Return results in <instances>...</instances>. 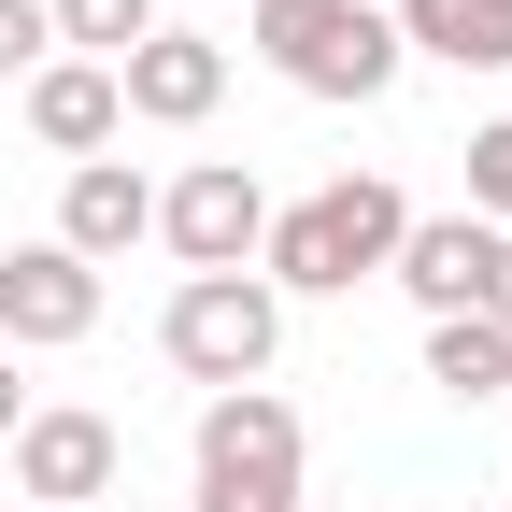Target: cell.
Instances as JSON below:
<instances>
[{
    "label": "cell",
    "mask_w": 512,
    "mask_h": 512,
    "mask_svg": "<svg viewBox=\"0 0 512 512\" xmlns=\"http://www.w3.org/2000/svg\"><path fill=\"white\" fill-rule=\"evenodd\" d=\"M399 228H413V200H399L384 171H328L313 200H271L256 285H271V299H356V285H384Z\"/></svg>",
    "instance_id": "obj_1"
},
{
    "label": "cell",
    "mask_w": 512,
    "mask_h": 512,
    "mask_svg": "<svg viewBox=\"0 0 512 512\" xmlns=\"http://www.w3.org/2000/svg\"><path fill=\"white\" fill-rule=\"evenodd\" d=\"M299 470H313V441H299V399H285V384H228V399H200L185 512H313Z\"/></svg>",
    "instance_id": "obj_2"
},
{
    "label": "cell",
    "mask_w": 512,
    "mask_h": 512,
    "mask_svg": "<svg viewBox=\"0 0 512 512\" xmlns=\"http://www.w3.org/2000/svg\"><path fill=\"white\" fill-rule=\"evenodd\" d=\"M242 29H256V57H271L299 100H384L413 72L399 29H384V0H242Z\"/></svg>",
    "instance_id": "obj_3"
},
{
    "label": "cell",
    "mask_w": 512,
    "mask_h": 512,
    "mask_svg": "<svg viewBox=\"0 0 512 512\" xmlns=\"http://www.w3.org/2000/svg\"><path fill=\"white\" fill-rule=\"evenodd\" d=\"M157 356L200 384V399H228V384H271V356H285V299L256 285V271H185L171 313H157Z\"/></svg>",
    "instance_id": "obj_4"
},
{
    "label": "cell",
    "mask_w": 512,
    "mask_h": 512,
    "mask_svg": "<svg viewBox=\"0 0 512 512\" xmlns=\"http://www.w3.org/2000/svg\"><path fill=\"white\" fill-rule=\"evenodd\" d=\"M157 242L185 256V271H256V242H271V185H256L242 157H200L157 185Z\"/></svg>",
    "instance_id": "obj_5"
},
{
    "label": "cell",
    "mask_w": 512,
    "mask_h": 512,
    "mask_svg": "<svg viewBox=\"0 0 512 512\" xmlns=\"http://www.w3.org/2000/svg\"><path fill=\"white\" fill-rule=\"evenodd\" d=\"M114 484H128V427H114V413L57 399V413L15 427V512H86V498H114Z\"/></svg>",
    "instance_id": "obj_6"
},
{
    "label": "cell",
    "mask_w": 512,
    "mask_h": 512,
    "mask_svg": "<svg viewBox=\"0 0 512 512\" xmlns=\"http://www.w3.org/2000/svg\"><path fill=\"white\" fill-rule=\"evenodd\" d=\"M100 328V271L72 242H15L0 256V356H72Z\"/></svg>",
    "instance_id": "obj_7"
},
{
    "label": "cell",
    "mask_w": 512,
    "mask_h": 512,
    "mask_svg": "<svg viewBox=\"0 0 512 512\" xmlns=\"http://www.w3.org/2000/svg\"><path fill=\"white\" fill-rule=\"evenodd\" d=\"M114 100H128V128H214V100H228V43H214V29L128 43V57H114Z\"/></svg>",
    "instance_id": "obj_8"
},
{
    "label": "cell",
    "mask_w": 512,
    "mask_h": 512,
    "mask_svg": "<svg viewBox=\"0 0 512 512\" xmlns=\"http://www.w3.org/2000/svg\"><path fill=\"white\" fill-rule=\"evenodd\" d=\"M484 271H498V228H484V214H413V228H399V256H384V285H399L427 328H441V313H470V299H484Z\"/></svg>",
    "instance_id": "obj_9"
},
{
    "label": "cell",
    "mask_w": 512,
    "mask_h": 512,
    "mask_svg": "<svg viewBox=\"0 0 512 512\" xmlns=\"http://www.w3.org/2000/svg\"><path fill=\"white\" fill-rule=\"evenodd\" d=\"M29 143H43V157H72V171L128 143V100H114L100 57H43V72H29Z\"/></svg>",
    "instance_id": "obj_10"
},
{
    "label": "cell",
    "mask_w": 512,
    "mask_h": 512,
    "mask_svg": "<svg viewBox=\"0 0 512 512\" xmlns=\"http://www.w3.org/2000/svg\"><path fill=\"white\" fill-rule=\"evenodd\" d=\"M43 242H72L86 271H114L128 242H157V185L128 171V157H86L72 185H57V228H43Z\"/></svg>",
    "instance_id": "obj_11"
},
{
    "label": "cell",
    "mask_w": 512,
    "mask_h": 512,
    "mask_svg": "<svg viewBox=\"0 0 512 512\" xmlns=\"http://www.w3.org/2000/svg\"><path fill=\"white\" fill-rule=\"evenodd\" d=\"M399 57H441V72H512V0H384Z\"/></svg>",
    "instance_id": "obj_12"
},
{
    "label": "cell",
    "mask_w": 512,
    "mask_h": 512,
    "mask_svg": "<svg viewBox=\"0 0 512 512\" xmlns=\"http://www.w3.org/2000/svg\"><path fill=\"white\" fill-rule=\"evenodd\" d=\"M427 384H441L456 413L512 399V328H484V313H441V328H427Z\"/></svg>",
    "instance_id": "obj_13"
},
{
    "label": "cell",
    "mask_w": 512,
    "mask_h": 512,
    "mask_svg": "<svg viewBox=\"0 0 512 512\" xmlns=\"http://www.w3.org/2000/svg\"><path fill=\"white\" fill-rule=\"evenodd\" d=\"M43 15H57V57H100V72H114L128 43H157V29H171L157 0H43Z\"/></svg>",
    "instance_id": "obj_14"
},
{
    "label": "cell",
    "mask_w": 512,
    "mask_h": 512,
    "mask_svg": "<svg viewBox=\"0 0 512 512\" xmlns=\"http://www.w3.org/2000/svg\"><path fill=\"white\" fill-rule=\"evenodd\" d=\"M456 214L512 228V114H484V128H470V200H456Z\"/></svg>",
    "instance_id": "obj_15"
},
{
    "label": "cell",
    "mask_w": 512,
    "mask_h": 512,
    "mask_svg": "<svg viewBox=\"0 0 512 512\" xmlns=\"http://www.w3.org/2000/svg\"><path fill=\"white\" fill-rule=\"evenodd\" d=\"M43 57H57V15L43 0H0V86H29Z\"/></svg>",
    "instance_id": "obj_16"
},
{
    "label": "cell",
    "mask_w": 512,
    "mask_h": 512,
    "mask_svg": "<svg viewBox=\"0 0 512 512\" xmlns=\"http://www.w3.org/2000/svg\"><path fill=\"white\" fill-rule=\"evenodd\" d=\"M470 313H484V328H512V228H498V271H484V299H470Z\"/></svg>",
    "instance_id": "obj_17"
},
{
    "label": "cell",
    "mask_w": 512,
    "mask_h": 512,
    "mask_svg": "<svg viewBox=\"0 0 512 512\" xmlns=\"http://www.w3.org/2000/svg\"><path fill=\"white\" fill-rule=\"evenodd\" d=\"M15 427H29V399H15V356H0V441H15Z\"/></svg>",
    "instance_id": "obj_18"
},
{
    "label": "cell",
    "mask_w": 512,
    "mask_h": 512,
    "mask_svg": "<svg viewBox=\"0 0 512 512\" xmlns=\"http://www.w3.org/2000/svg\"><path fill=\"white\" fill-rule=\"evenodd\" d=\"M143 512H157V498H143Z\"/></svg>",
    "instance_id": "obj_19"
},
{
    "label": "cell",
    "mask_w": 512,
    "mask_h": 512,
    "mask_svg": "<svg viewBox=\"0 0 512 512\" xmlns=\"http://www.w3.org/2000/svg\"><path fill=\"white\" fill-rule=\"evenodd\" d=\"M342 512H356V498H342Z\"/></svg>",
    "instance_id": "obj_20"
},
{
    "label": "cell",
    "mask_w": 512,
    "mask_h": 512,
    "mask_svg": "<svg viewBox=\"0 0 512 512\" xmlns=\"http://www.w3.org/2000/svg\"><path fill=\"white\" fill-rule=\"evenodd\" d=\"M498 512H512V498H498Z\"/></svg>",
    "instance_id": "obj_21"
}]
</instances>
